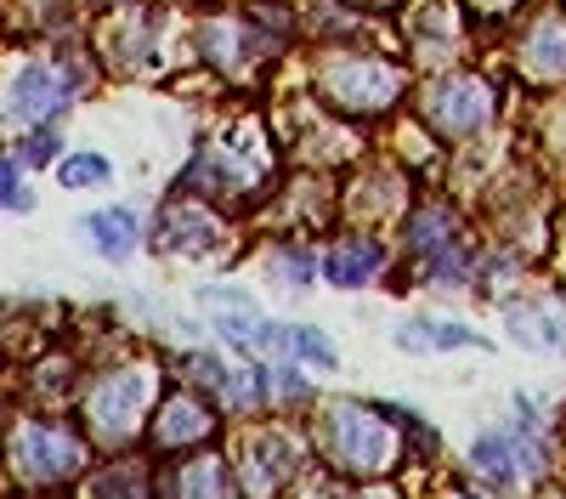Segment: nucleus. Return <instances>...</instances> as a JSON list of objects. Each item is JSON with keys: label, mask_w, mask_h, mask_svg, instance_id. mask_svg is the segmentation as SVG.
I'll list each match as a JSON object with an SVG mask.
<instances>
[{"label": "nucleus", "mask_w": 566, "mask_h": 499, "mask_svg": "<svg viewBox=\"0 0 566 499\" xmlns=\"http://www.w3.org/2000/svg\"><path fill=\"white\" fill-rule=\"evenodd\" d=\"M328 454H335L346 471H380V466H391V432H386L380 415L340 403L335 415H328Z\"/></svg>", "instance_id": "1"}, {"label": "nucleus", "mask_w": 566, "mask_h": 499, "mask_svg": "<svg viewBox=\"0 0 566 499\" xmlns=\"http://www.w3.org/2000/svg\"><path fill=\"white\" fill-rule=\"evenodd\" d=\"M12 466L34 482H57L69 471H80V443L69 432H45V426H23L12 437Z\"/></svg>", "instance_id": "2"}, {"label": "nucleus", "mask_w": 566, "mask_h": 499, "mask_svg": "<svg viewBox=\"0 0 566 499\" xmlns=\"http://www.w3.org/2000/svg\"><path fill=\"white\" fill-rule=\"evenodd\" d=\"M63 103H69V80L57 69H45V63H29V69H18V80L7 91V119L34 125V119L63 114Z\"/></svg>", "instance_id": "3"}, {"label": "nucleus", "mask_w": 566, "mask_h": 499, "mask_svg": "<svg viewBox=\"0 0 566 499\" xmlns=\"http://www.w3.org/2000/svg\"><path fill=\"white\" fill-rule=\"evenodd\" d=\"M323 85H328V97L346 103V108H386L402 80L386 63H335L323 74Z\"/></svg>", "instance_id": "4"}, {"label": "nucleus", "mask_w": 566, "mask_h": 499, "mask_svg": "<svg viewBox=\"0 0 566 499\" xmlns=\"http://www.w3.org/2000/svg\"><path fill=\"white\" fill-rule=\"evenodd\" d=\"M142 403H148V375L142 370H119L97 386V397H91V420H97L103 437H125L142 415Z\"/></svg>", "instance_id": "5"}, {"label": "nucleus", "mask_w": 566, "mask_h": 499, "mask_svg": "<svg viewBox=\"0 0 566 499\" xmlns=\"http://www.w3.org/2000/svg\"><path fill=\"white\" fill-rule=\"evenodd\" d=\"M470 460H476V471L493 477V482H515V477L538 471V443L527 432H488L470 448Z\"/></svg>", "instance_id": "6"}, {"label": "nucleus", "mask_w": 566, "mask_h": 499, "mask_svg": "<svg viewBox=\"0 0 566 499\" xmlns=\"http://www.w3.org/2000/svg\"><path fill=\"white\" fill-rule=\"evenodd\" d=\"M488 91L476 85V80H442L437 91H431V103H424V114H431L448 136H470L482 119H488Z\"/></svg>", "instance_id": "7"}, {"label": "nucleus", "mask_w": 566, "mask_h": 499, "mask_svg": "<svg viewBox=\"0 0 566 499\" xmlns=\"http://www.w3.org/2000/svg\"><path fill=\"white\" fill-rule=\"evenodd\" d=\"M290 471H295V443L283 432H261L244 443V493L266 499Z\"/></svg>", "instance_id": "8"}, {"label": "nucleus", "mask_w": 566, "mask_h": 499, "mask_svg": "<svg viewBox=\"0 0 566 499\" xmlns=\"http://www.w3.org/2000/svg\"><path fill=\"white\" fill-rule=\"evenodd\" d=\"M397 346H408V352H448V346H482V335L464 330V324H437V318H419V324H402V330H397Z\"/></svg>", "instance_id": "9"}, {"label": "nucleus", "mask_w": 566, "mask_h": 499, "mask_svg": "<svg viewBox=\"0 0 566 499\" xmlns=\"http://www.w3.org/2000/svg\"><path fill=\"white\" fill-rule=\"evenodd\" d=\"M527 69L538 80H560L566 74V23L560 18H544L527 40Z\"/></svg>", "instance_id": "10"}, {"label": "nucleus", "mask_w": 566, "mask_h": 499, "mask_svg": "<svg viewBox=\"0 0 566 499\" xmlns=\"http://www.w3.org/2000/svg\"><path fill=\"white\" fill-rule=\"evenodd\" d=\"M85 233H91V245H97L103 256L125 261L136 250V216L130 210H97V216H85Z\"/></svg>", "instance_id": "11"}, {"label": "nucleus", "mask_w": 566, "mask_h": 499, "mask_svg": "<svg viewBox=\"0 0 566 499\" xmlns=\"http://www.w3.org/2000/svg\"><path fill=\"white\" fill-rule=\"evenodd\" d=\"M323 272H328V284L357 290V284H368L374 272H380V245H352V250H335V256L323 261Z\"/></svg>", "instance_id": "12"}, {"label": "nucleus", "mask_w": 566, "mask_h": 499, "mask_svg": "<svg viewBox=\"0 0 566 499\" xmlns=\"http://www.w3.org/2000/svg\"><path fill=\"white\" fill-rule=\"evenodd\" d=\"M210 426V415L193 403V397H176L170 408H165V420H159V443H187V437H199Z\"/></svg>", "instance_id": "13"}, {"label": "nucleus", "mask_w": 566, "mask_h": 499, "mask_svg": "<svg viewBox=\"0 0 566 499\" xmlns=\"http://www.w3.org/2000/svg\"><path fill=\"white\" fill-rule=\"evenodd\" d=\"M57 176H63V188H91V181H108V159L103 154H74V159L57 165Z\"/></svg>", "instance_id": "14"}, {"label": "nucleus", "mask_w": 566, "mask_h": 499, "mask_svg": "<svg viewBox=\"0 0 566 499\" xmlns=\"http://www.w3.org/2000/svg\"><path fill=\"white\" fill-rule=\"evenodd\" d=\"M181 493L187 499H221L216 493V466H193V471H187V482H181Z\"/></svg>", "instance_id": "15"}, {"label": "nucleus", "mask_w": 566, "mask_h": 499, "mask_svg": "<svg viewBox=\"0 0 566 499\" xmlns=\"http://www.w3.org/2000/svg\"><path fill=\"white\" fill-rule=\"evenodd\" d=\"M52 154H57V136H52V131H45V136H34V143L23 148V159H29V165H45Z\"/></svg>", "instance_id": "16"}, {"label": "nucleus", "mask_w": 566, "mask_h": 499, "mask_svg": "<svg viewBox=\"0 0 566 499\" xmlns=\"http://www.w3.org/2000/svg\"><path fill=\"white\" fill-rule=\"evenodd\" d=\"M12 181H18V170H12V165H0V194H7Z\"/></svg>", "instance_id": "17"}]
</instances>
